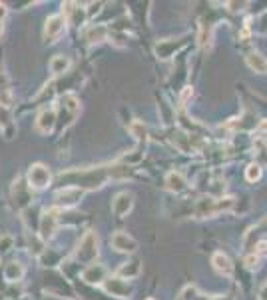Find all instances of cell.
Instances as JSON below:
<instances>
[{"label":"cell","instance_id":"obj_1","mask_svg":"<svg viewBox=\"0 0 267 300\" xmlns=\"http://www.w3.org/2000/svg\"><path fill=\"white\" fill-rule=\"evenodd\" d=\"M108 176H112V168H86V170H72L60 174V180L66 182L68 186L80 188V190H94L100 188L108 180Z\"/></svg>","mask_w":267,"mask_h":300},{"label":"cell","instance_id":"obj_2","mask_svg":"<svg viewBox=\"0 0 267 300\" xmlns=\"http://www.w3.org/2000/svg\"><path fill=\"white\" fill-rule=\"evenodd\" d=\"M235 207V200L225 196V198H212V196H203L196 204V216L197 218H208V216H215L219 212L232 210Z\"/></svg>","mask_w":267,"mask_h":300},{"label":"cell","instance_id":"obj_3","mask_svg":"<svg viewBox=\"0 0 267 300\" xmlns=\"http://www.w3.org/2000/svg\"><path fill=\"white\" fill-rule=\"evenodd\" d=\"M100 248H98V234L96 232H86L84 238L78 242V248H76V260L82 264H92L96 260Z\"/></svg>","mask_w":267,"mask_h":300},{"label":"cell","instance_id":"obj_4","mask_svg":"<svg viewBox=\"0 0 267 300\" xmlns=\"http://www.w3.org/2000/svg\"><path fill=\"white\" fill-rule=\"evenodd\" d=\"M50 180H52L50 170L46 168L44 164H32L30 166V170H28V182H30L32 188L42 190V188H46L50 184Z\"/></svg>","mask_w":267,"mask_h":300},{"label":"cell","instance_id":"obj_5","mask_svg":"<svg viewBox=\"0 0 267 300\" xmlns=\"http://www.w3.org/2000/svg\"><path fill=\"white\" fill-rule=\"evenodd\" d=\"M104 288H106V292H110L112 296H118V298H130L132 296V286L124 278H120V276L106 278L104 280Z\"/></svg>","mask_w":267,"mask_h":300},{"label":"cell","instance_id":"obj_6","mask_svg":"<svg viewBox=\"0 0 267 300\" xmlns=\"http://www.w3.org/2000/svg\"><path fill=\"white\" fill-rule=\"evenodd\" d=\"M132 207H134V196L130 192H120L112 200V212L116 216H120V218H124L126 214L132 210Z\"/></svg>","mask_w":267,"mask_h":300},{"label":"cell","instance_id":"obj_7","mask_svg":"<svg viewBox=\"0 0 267 300\" xmlns=\"http://www.w3.org/2000/svg\"><path fill=\"white\" fill-rule=\"evenodd\" d=\"M56 226H58V210H46L40 218V236L42 238H50L54 232H56Z\"/></svg>","mask_w":267,"mask_h":300},{"label":"cell","instance_id":"obj_8","mask_svg":"<svg viewBox=\"0 0 267 300\" xmlns=\"http://www.w3.org/2000/svg\"><path fill=\"white\" fill-rule=\"evenodd\" d=\"M64 28H66V18L64 16H60V14L50 16V18L46 20V26H44V36L48 38L50 42H54L56 38L64 32Z\"/></svg>","mask_w":267,"mask_h":300},{"label":"cell","instance_id":"obj_9","mask_svg":"<svg viewBox=\"0 0 267 300\" xmlns=\"http://www.w3.org/2000/svg\"><path fill=\"white\" fill-rule=\"evenodd\" d=\"M112 246H114L118 252L132 254V252H136L138 242H136V240H134L130 234H126V232H116V234L112 236Z\"/></svg>","mask_w":267,"mask_h":300},{"label":"cell","instance_id":"obj_10","mask_svg":"<svg viewBox=\"0 0 267 300\" xmlns=\"http://www.w3.org/2000/svg\"><path fill=\"white\" fill-rule=\"evenodd\" d=\"M106 266H102V264H88L86 268H84V272H82V280L88 282V284H100V282L106 280Z\"/></svg>","mask_w":267,"mask_h":300},{"label":"cell","instance_id":"obj_11","mask_svg":"<svg viewBox=\"0 0 267 300\" xmlns=\"http://www.w3.org/2000/svg\"><path fill=\"white\" fill-rule=\"evenodd\" d=\"M82 194H84V190H80V188H74V186H66L64 190H60L58 194H56V200H58V207H74L80 198H82Z\"/></svg>","mask_w":267,"mask_h":300},{"label":"cell","instance_id":"obj_12","mask_svg":"<svg viewBox=\"0 0 267 300\" xmlns=\"http://www.w3.org/2000/svg\"><path fill=\"white\" fill-rule=\"evenodd\" d=\"M56 124V110L54 108H46L38 114L36 118V128L40 132H50Z\"/></svg>","mask_w":267,"mask_h":300},{"label":"cell","instance_id":"obj_13","mask_svg":"<svg viewBox=\"0 0 267 300\" xmlns=\"http://www.w3.org/2000/svg\"><path fill=\"white\" fill-rule=\"evenodd\" d=\"M212 264H214V268L219 272V274H223V276H230L233 272V264L232 260L223 254V252H215L214 256H212Z\"/></svg>","mask_w":267,"mask_h":300},{"label":"cell","instance_id":"obj_14","mask_svg":"<svg viewBox=\"0 0 267 300\" xmlns=\"http://www.w3.org/2000/svg\"><path fill=\"white\" fill-rule=\"evenodd\" d=\"M166 186H168V190H172V192H181V190L186 188V178H183V174H181V172H170V174L166 176Z\"/></svg>","mask_w":267,"mask_h":300},{"label":"cell","instance_id":"obj_15","mask_svg":"<svg viewBox=\"0 0 267 300\" xmlns=\"http://www.w3.org/2000/svg\"><path fill=\"white\" fill-rule=\"evenodd\" d=\"M64 12H66L68 20H70V22H74V24H82V20H84V16H86L84 8H82V6L78 8V4H74V2L64 4Z\"/></svg>","mask_w":267,"mask_h":300},{"label":"cell","instance_id":"obj_16","mask_svg":"<svg viewBox=\"0 0 267 300\" xmlns=\"http://www.w3.org/2000/svg\"><path fill=\"white\" fill-rule=\"evenodd\" d=\"M248 66H250L251 70H255V72H259V74H263V72H267V60L259 52H251V54H248Z\"/></svg>","mask_w":267,"mask_h":300},{"label":"cell","instance_id":"obj_17","mask_svg":"<svg viewBox=\"0 0 267 300\" xmlns=\"http://www.w3.org/2000/svg\"><path fill=\"white\" fill-rule=\"evenodd\" d=\"M24 276V266L20 262H8L4 268V278L8 282H16Z\"/></svg>","mask_w":267,"mask_h":300},{"label":"cell","instance_id":"obj_18","mask_svg":"<svg viewBox=\"0 0 267 300\" xmlns=\"http://www.w3.org/2000/svg\"><path fill=\"white\" fill-rule=\"evenodd\" d=\"M106 28L104 26H90V28H86V32H84V38L88 40V42H102L104 38H106Z\"/></svg>","mask_w":267,"mask_h":300},{"label":"cell","instance_id":"obj_19","mask_svg":"<svg viewBox=\"0 0 267 300\" xmlns=\"http://www.w3.org/2000/svg\"><path fill=\"white\" fill-rule=\"evenodd\" d=\"M140 274V260H132V262H126L120 266V270H118V276L122 278V276H128V278H134V276H138Z\"/></svg>","mask_w":267,"mask_h":300},{"label":"cell","instance_id":"obj_20","mask_svg":"<svg viewBox=\"0 0 267 300\" xmlns=\"http://www.w3.org/2000/svg\"><path fill=\"white\" fill-rule=\"evenodd\" d=\"M68 66H70V60L66 57H54L50 60V72L52 74H64L68 70Z\"/></svg>","mask_w":267,"mask_h":300},{"label":"cell","instance_id":"obj_21","mask_svg":"<svg viewBox=\"0 0 267 300\" xmlns=\"http://www.w3.org/2000/svg\"><path fill=\"white\" fill-rule=\"evenodd\" d=\"M181 44H183V40L178 42V44H174V42H161V44L156 46V50H158V54H160L161 58H170L172 57V52H174V50H178Z\"/></svg>","mask_w":267,"mask_h":300},{"label":"cell","instance_id":"obj_22","mask_svg":"<svg viewBox=\"0 0 267 300\" xmlns=\"http://www.w3.org/2000/svg\"><path fill=\"white\" fill-rule=\"evenodd\" d=\"M62 102H64V108L72 113V116H74V114L80 110V100H78V98H76L74 94H66Z\"/></svg>","mask_w":267,"mask_h":300},{"label":"cell","instance_id":"obj_23","mask_svg":"<svg viewBox=\"0 0 267 300\" xmlns=\"http://www.w3.org/2000/svg\"><path fill=\"white\" fill-rule=\"evenodd\" d=\"M245 178H248L250 182L259 180V178H261V166H259V164H250V166L245 168Z\"/></svg>","mask_w":267,"mask_h":300},{"label":"cell","instance_id":"obj_24","mask_svg":"<svg viewBox=\"0 0 267 300\" xmlns=\"http://www.w3.org/2000/svg\"><path fill=\"white\" fill-rule=\"evenodd\" d=\"M8 124H10V110L8 106L0 104V128H6Z\"/></svg>","mask_w":267,"mask_h":300},{"label":"cell","instance_id":"obj_25","mask_svg":"<svg viewBox=\"0 0 267 300\" xmlns=\"http://www.w3.org/2000/svg\"><path fill=\"white\" fill-rule=\"evenodd\" d=\"M130 132H132L136 138H140V140L146 138V126H143L142 122H134V124L130 126Z\"/></svg>","mask_w":267,"mask_h":300},{"label":"cell","instance_id":"obj_26","mask_svg":"<svg viewBox=\"0 0 267 300\" xmlns=\"http://www.w3.org/2000/svg\"><path fill=\"white\" fill-rule=\"evenodd\" d=\"M6 12H8V8H6V4H2V2H0V22L4 20V16H6Z\"/></svg>","mask_w":267,"mask_h":300},{"label":"cell","instance_id":"obj_27","mask_svg":"<svg viewBox=\"0 0 267 300\" xmlns=\"http://www.w3.org/2000/svg\"><path fill=\"white\" fill-rule=\"evenodd\" d=\"M261 300H267V286L261 290Z\"/></svg>","mask_w":267,"mask_h":300},{"label":"cell","instance_id":"obj_28","mask_svg":"<svg viewBox=\"0 0 267 300\" xmlns=\"http://www.w3.org/2000/svg\"><path fill=\"white\" fill-rule=\"evenodd\" d=\"M212 300H232L230 296H215V298H212Z\"/></svg>","mask_w":267,"mask_h":300},{"label":"cell","instance_id":"obj_29","mask_svg":"<svg viewBox=\"0 0 267 300\" xmlns=\"http://www.w3.org/2000/svg\"><path fill=\"white\" fill-rule=\"evenodd\" d=\"M0 34H2V22H0Z\"/></svg>","mask_w":267,"mask_h":300},{"label":"cell","instance_id":"obj_30","mask_svg":"<svg viewBox=\"0 0 267 300\" xmlns=\"http://www.w3.org/2000/svg\"><path fill=\"white\" fill-rule=\"evenodd\" d=\"M148 300H154V298H148Z\"/></svg>","mask_w":267,"mask_h":300}]
</instances>
